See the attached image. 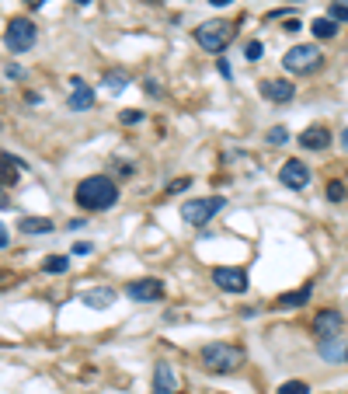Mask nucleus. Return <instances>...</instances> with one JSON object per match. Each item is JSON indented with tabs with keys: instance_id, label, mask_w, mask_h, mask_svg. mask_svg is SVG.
<instances>
[{
	"instance_id": "21",
	"label": "nucleus",
	"mask_w": 348,
	"mask_h": 394,
	"mask_svg": "<svg viewBox=\"0 0 348 394\" xmlns=\"http://www.w3.org/2000/svg\"><path fill=\"white\" fill-rule=\"evenodd\" d=\"M265 143H268V147H282V143H289V129H285V126H272V129L265 133Z\"/></svg>"
},
{
	"instance_id": "33",
	"label": "nucleus",
	"mask_w": 348,
	"mask_h": 394,
	"mask_svg": "<svg viewBox=\"0 0 348 394\" xmlns=\"http://www.w3.org/2000/svg\"><path fill=\"white\" fill-rule=\"evenodd\" d=\"M209 4H216V8H226V4H234V0H209Z\"/></svg>"
},
{
	"instance_id": "27",
	"label": "nucleus",
	"mask_w": 348,
	"mask_h": 394,
	"mask_svg": "<svg viewBox=\"0 0 348 394\" xmlns=\"http://www.w3.org/2000/svg\"><path fill=\"white\" fill-rule=\"evenodd\" d=\"M192 185V178H174L171 185H167V192H182V189H188Z\"/></svg>"
},
{
	"instance_id": "30",
	"label": "nucleus",
	"mask_w": 348,
	"mask_h": 394,
	"mask_svg": "<svg viewBox=\"0 0 348 394\" xmlns=\"http://www.w3.org/2000/svg\"><path fill=\"white\" fill-rule=\"evenodd\" d=\"M74 255H91V245H87V241H80V245H74Z\"/></svg>"
},
{
	"instance_id": "18",
	"label": "nucleus",
	"mask_w": 348,
	"mask_h": 394,
	"mask_svg": "<svg viewBox=\"0 0 348 394\" xmlns=\"http://www.w3.org/2000/svg\"><path fill=\"white\" fill-rule=\"evenodd\" d=\"M310 300V287H303V290H296V293H282L279 297V307H303Z\"/></svg>"
},
{
	"instance_id": "23",
	"label": "nucleus",
	"mask_w": 348,
	"mask_h": 394,
	"mask_svg": "<svg viewBox=\"0 0 348 394\" xmlns=\"http://www.w3.org/2000/svg\"><path fill=\"white\" fill-rule=\"evenodd\" d=\"M279 394H310V387H307L303 380H289V384L279 387Z\"/></svg>"
},
{
	"instance_id": "24",
	"label": "nucleus",
	"mask_w": 348,
	"mask_h": 394,
	"mask_svg": "<svg viewBox=\"0 0 348 394\" xmlns=\"http://www.w3.org/2000/svg\"><path fill=\"white\" fill-rule=\"evenodd\" d=\"M119 119H122L126 126H136V123H143V112H140V108H126V112H119Z\"/></svg>"
},
{
	"instance_id": "1",
	"label": "nucleus",
	"mask_w": 348,
	"mask_h": 394,
	"mask_svg": "<svg viewBox=\"0 0 348 394\" xmlns=\"http://www.w3.org/2000/svg\"><path fill=\"white\" fill-rule=\"evenodd\" d=\"M74 203L80 209H87V213H105V209H111L115 203H119V185H115L108 175H91V178H84L77 185Z\"/></svg>"
},
{
	"instance_id": "11",
	"label": "nucleus",
	"mask_w": 348,
	"mask_h": 394,
	"mask_svg": "<svg viewBox=\"0 0 348 394\" xmlns=\"http://www.w3.org/2000/svg\"><path fill=\"white\" fill-rule=\"evenodd\" d=\"M341 324H345V318H341V311H320L317 318H314V331L320 335V339H334V335L341 331Z\"/></svg>"
},
{
	"instance_id": "17",
	"label": "nucleus",
	"mask_w": 348,
	"mask_h": 394,
	"mask_svg": "<svg viewBox=\"0 0 348 394\" xmlns=\"http://www.w3.org/2000/svg\"><path fill=\"white\" fill-rule=\"evenodd\" d=\"M310 32H314L317 39H334V35H338V25H334L331 18H314V21H310Z\"/></svg>"
},
{
	"instance_id": "35",
	"label": "nucleus",
	"mask_w": 348,
	"mask_h": 394,
	"mask_svg": "<svg viewBox=\"0 0 348 394\" xmlns=\"http://www.w3.org/2000/svg\"><path fill=\"white\" fill-rule=\"evenodd\" d=\"M0 178H4V182H14V178H11V175H4V172H0Z\"/></svg>"
},
{
	"instance_id": "14",
	"label": "nucleus",
	"mask_w": 348,
	"mask_h": 394,
	"mask_svg": "<svg viewBox=\"0 0 348 394\" xmlns=\"http://www.w3.org/2000/svg\"><path fill=\"white\" fill-rule=\"evenodd\" d=\"M94 105V91L80 81V77H74V87H70V108L74 112H84V108H91Z\"/></svg>"
},
{
	"instance_id": "15",
	"label": "nucleus",
	"mask_w": 348,
	"mask_h": 394,
	"mask_svg": "<svg viewBox=\"0 0 348 394\" xmlns=\"http://www.w3.org/2000/svg\"><path fill=\"white\" fill-rule=\"evenodd\" d=\"M80 300H84L91 311H105V307L115 304V290H108V287H101V290H87Z\"/></svg>"
},
{
	"instance_id": "20",
	"label": "nucleus",
	"mask_w": 348,
	"mask_h": 394,
	"mask_svg": "<svg viewBox=\"0 0 348 394\" xmlns=\"http://www.w3.org/2000/svg\"><path fill=\"white\" fill-rule=\"evenodd\" d=\"M67 269H70V255H52V258L42 262V272H52V276L56 272H67Z\"/></svg>"
},
{
	"instance_id": "29",
	"label": "nucleus",
	"mask_w": 348,
	"mask_h": 394,
	"mask_svg": "<svg viewBox=\"0 0 348 394\" xmlns=\"http://www.w3.org/2000/svg\"><path fill=\"white\" fill-rule=\"evenodd\" d=\"M143 91H146V94H153V98L160 94V87H157V81H146V84H143Z\"/></svg>"
},
{
	"instance_id": "13",
	"label": "nucleus",
	"mask_w": 348,
	"mask_h": 394,
	"mask_svg": "<svg viewBox=\"0 0 348 394\" xmlns=\"http://www.w3.org/2000/svg\"><path fill=\"white\" fill-rule=\"evenodd\" d=\"M300 147H307V150H327L331 147V133L324 126H307L300 133Z\"/></svg>"
},
{
	"instance_id": "10",
	"label": "nucleus",
	"mask_w": 348,
	"mask_h": 394,
	"mask_svg": "<svg viewBox=\"0 0 348 394\" xmlns=\"http://www.w3.org/2000/svg\"><path fill=\"white\" fill-rule=\"evenodd\" d=\"M126 293L133 300H140V304H150V300H160L164 297V283H160V279H136V283L126 287Z\"/></svg>"
},
{
	"instance_id": "19",
	"label": "nucleus",
	"mask_w": 348,
	"mask_h": 394,
	"mask_svg": "<svg viewBox=\"0 0 348 394\" xmlns=\"http://www.w3.org/2000/svg\"><path fill=\"white\" fill-rule=\"evenodd\" d=\"M126 84H129V77H126L122 70H108V74H105V87H108L111 94H119Z\"/></svg>"
},
{
	"instance_id": "4",
	"label": "nucleus",
	"mask_w": 348,
	"mask_h": 394,
	"mask_svg": "<svg viewBox=\"0 0 348 394\" xmlns=\"http://www.w3.org/2000/svg\"><path fill=\"white\" fill-rule=\"evenodd\" d=\"M195 42H199L202 49H209V52H223L230 42H234V25L223 21V18L202 21V25L195 28Z\"/></svg>"
},
{
	"instance_id": "8",
	"label": "nucleus",
	"mask_w": 348,
	"mask_h": 394,
	"mask_svg": "<svg viewBox=\"0 0 348 394\" xmlns=\"http://www.w3.org/2000/svg\"><path fill=\"white\" fill-rule=\"evenodd\" d=\"M279 182L289 185V189H307L310 185V167L303 160H285L282 172H279Z\"/></svg>"
},
{
	"instance_id": "26",
	"label": "nucleus",
	"mask_w": 348,
	"mask_h": 394,
	"mask_svg": "<svg viewBox=\"0 0 348 394\" xmlns=\"http://www.w3.org/2000/svg\"><path fill=\"white\" fill-rule=\"evenodd\" d=\"M261 52H265L261 42H248V45H244V56H248V60H261Z\"/></svg>"
},
{
	"instance_id": "34",
	"label": "nucleus",
	"mask_w": 348,
	"mask_h": 394,
	"mask_svg": "<svg viewBox=\"0 0 348 394\" xmlns=\"http://www.w3.org/2000/svg\"><path fill=\"white\" fill-rule=\"evenodd\" d=\"M25 4H28V8H42V4H45V0H25Z\"/></svg>"
},
{
	"instance_id": "7",
	"label": "nucleus",
	"mask_w": 348,
	"mask_h": 394,
	"mask_svg": "<svg viewBox=\"0 0 348 394\" xmlns=\"http://www.w3.org/2000/svg\"><path fill=\"white\" fill-rule=\"evenodd\" d=\"M213 283L226 293H244L248 290V272L244 269H230V265H216L213 269Z\"/></svg>"
},
{
	"instance_id": "31",
	"label": "nucleus",
	"mask_w": 348,
	"mask_h": 394,
	"mask_svg": "<svg viewBox=\"0 0 348 394\" xmlns=\"http://www.w3.org/2000/svg\"><path fill=\"white\" fill-rule=\"evenodd\" d=\"M8 206H11V199L4 196V189H0V209H8Z\"/></svg>"
},
{
	"instance_id": "28",
	"label": "nucleus",
	"mask_w": 348,
	"mask_h": 394,
	"mask_svg": "<svg viewBox=\"0 0 348 394\" xmlns=\"http://www.w3.org/2000/svg\"><path fill=\"white\" fill-rule=\"evenodd\" d=\"M8 245H11V234H8L4 223H0V248H8Z\"/></svg>"
},
{
	"instance_id": "37",
	"label": "nucleus",
	"mask_w": 348,
	"mask_h": 394,
	"mask_svg": "<svg viewBox=\"0 0 348 394\" xmlns=\"http://www.w3.org/2000/svg\"><path fill=\"white\" fill-rule=\"evenodd\" d=\"M341 356H345V363H348V349H345V353H341Z\"/></svg>"
},
{
	"instance_id": "25",
	"label": "nucleus",
	"mask_w": 348,
	"mask_h": 394,
	"mask_svg": "<svg viewBox=\"0 0 348 394\" xmlns=\"http://www.w3.org/2000/svg\"><path fill=\"white\" fill-rule=\"evenodd\" d=\"M327 18L338 25V21H348V8L345 4H331V11H327Z\"/></svg>"
},
{
	"instance_id": "12",
	"label": "nucleus",
	"mask_w": 348,
	"mask_h": 394,
	"mask_svg": "<svg viewBox=\"0 0 348 394\" xmlns=\"http://www.w3.org/2000/svg\"><path fill=\"white\" fill-rule=\"evenodd\" d=\"M261 94L275 105H285V101H293L296 98V87L289 84V81H261Z\"/></svg>"
},
{
	"instance_id": "36",
	"label": "nucleus",
	"mask_w": 348,
	"mask_h": 394,
	"mask_svg": "<svg viewBox=\"0 0 348 394\" xmlns=\"http://www.w3.org/2000/svg\"><path fill=\"white\" fill-rule=\"evenodd\" d=\"M77 4H80V8H87V4H91V0H77Z\"/></svg>"
},
{
	"instance_id": "9",
	"label": "nucleus",
	"mask_w": 348,
	"mask_h": 394,
	"mask_svg": "<svg viewBox=\"0 0 348 394\" xmlns=\"http://www.w3.org/2000/svg\"><path fill=\"white\" fill-rule=\"evenodd\" d=\"M182 391V380L174 373L171 363H157L153 366V394H178Z\"/></svg>"
},
{
	"instance_id": "2",
	"label": "nucleus",
	"mask_w": 348,
	"mask_h": 394,
	"mask_svg": "<svg viewBox=\"0 0 348 394\" xmlns=\"http://www.w3.org/2000/svg\"><path fill=\"white\" fill-rule=\"evenodd\" d=\"M202 363L209 373H234L244 363V349L241 346H230V342H209L202 349Z\"/></svg>"
},
{
	"instance_id": "16",
	"label": "nucleus",
	"mask_w": 348,
	"mask_h": 394,
	"mask_svg": "<svg viewBox=\"0 0 348 394\" xmlns=\"http://www.w3.org/2000/svg\"><path fill=\"white\" fill-rule=\"evenodd\" d=\"M18 227H21L25 234H52V231H56V223H52L49 216H25Z\"/></svg>"
},
{
	"instance_id": "32",
	"label": "nucleus",
	"mask_w": 348,
	"mask_h": 394,
	"mask_svg": "<svg viewBox=\"0 0 348 394\" xmlns=\"http://www.w3.org/2000/svg\"><path fill=\"white\" fill-rule=\"evenodd\" d=\"M341 147H345V150H348V126H345V129H341Z\"/></svg>"
},
{
	"instance_id": "22",
	"label": "nucleus",
	"mask_w": 348,
	"mask_h": 394,
	"mask_svg": "<svg viewBox=\"0 0 348 394\" xmlns=\"http://www.w3.org/2000/svg\"><path fill=\"white\" fill-rule=\"evenodd\" d=\"M327 199H331V203H345V199H348V185H345V182H331V185H327Z\"/></svg>"
},
{
	"instance_id": "3",
	"label": "nucleus",
	"mask_w": 348,
	"mask_h": 394,
	"mask_svg": "<svg viewBox=\"0 0 348 394\" xmlns=\"http://www.w3.org/2000/svg\"><path fill=\"white\" fill-rule=\"evenodd\" d=\"M320 63H324V52L317 45H293L282 56V67L289 74H296V77H307V74L320 70Z\"/></svg>"
},
{
	"instance_id": "5",
	"label": "nucleus",
	"mask_w": 348,
	"mask_h": 394,
	"mask_svg": "<svg viewBox=\"0 0 348 394\" xmlns=\"http://www.w3.org/2000/svg\"><path fill=\"white\" fill-rule=\"evenodd\" d=\"M226 206L223 196H209V199H188L182 203V220L188 223V227H206V223Z\"/></svg>"
},
{
	"instance_id": "6",
	"label": "nucleus",
	"mask_w": 348,
	"mask_h": 394,
	"mask_svg": "<svg viewBox=\"0 0 348 394\" xmlns=\"http://www.w3.org/2000/svg\"><path fill=\"white\" fill-rule=\"evenodd\" d=\"M35 35H39V28H35L32 18H14L8 25V32H4V45L11 52H28L35 45Z\"/></svg>"
}]
</instances>
